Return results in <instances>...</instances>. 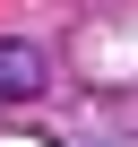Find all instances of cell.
<instances>
[{
    "label": "cell",
    "mask_w": 138,
    "mask_h": 147,
    "mask_svg": "<svg viewBox=\"0 0 138 147\" xmlns=\"http://www.w3.org/2000/svg\"><path fill=\"white\" fill-rule=\"evenodd\" d=\"M43 78H52L43 43H26V35H0V104H35V95H43Z\"/></svg>",
    "instance_id": "1"
}]
</instances>
